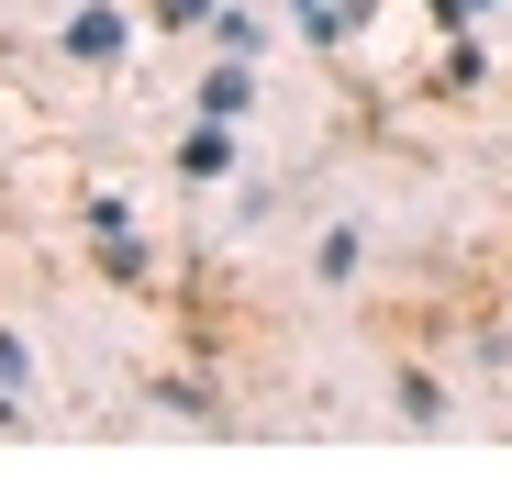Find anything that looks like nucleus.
Segmentation results:
<instances>
[{"label": "nucleus", "instance_id": "1", "mask_svg": "<svg viewBox=\"0 0 512 501\" xmlns=\"http://www.w3.org/2000/svg\"><path fill=\"white\" fill-rule=\"evenodd\" d=\"M67 56H123V12H78L67 23Z\"/></svg>", "mask_w": 512, "mask_h": 501}, {"label": "nucleus", "instance_id": "2", "mask_svg": "<svg viewBox=\"0 0 512 501\" xmlns=\"http://www.w3.org/2000/svg\"><path fill=\"white\" fill-rule=\"evenodd\" d=\"M223 156H234L223 134H190V145H179V179H223Z\"/></svg>", "mask_w": 512, "mask_h": 501}, {"label": "nucleus", "instance_id": "3", "mask_svg": "<svg viewBox=\"0 0 512 501\" xmlns=\"http://www.w3.org/2000/svg\"><path fill=\"white\" fill-rule=\"evenodd\" d=\"M479 12H490V0H435V23H446V34H468Z\"/></svg>", "mask_w": 512, "mask_h": 501}, {"label": "nucleus", "instance_id": "4", "mask_svg": "<svg viewBox=\"0 0 512 501\" xmlns=\"http://www.w3.org/2000/svg\"><path fill=\"white\" fill-rule=\"evenodd\" d=\"M156 23H212V0H156Z\"/></svg>", "mask_w": 512, "mask_h": 501}, {"label": "nucleus", "instance_id": "5", "mask_svg": "<svg viewBox=\"0 0 512 501\" xmlns=\"http://www.w3.org/2000/svg\"><path fill=\"white\" fill-rule=\"evenodd\" d=\"M0 379H12V390H23V346H12V323H0Z\"/></svg>", "mask_w": 512, "mask_h": 501}, {"label": "nucleus", "instance_id": "6", "mask_svg": "<svg viewBox=\"0 0 512 501\" xmlns=\"http://www.w3.org/2000/svg\"><path fill=\"white\" fill-rule=\"evenodd\" d=\"M0 424H12V401H0Z\"/></svg>", "mask_w": 512, "mask_h": 501}]
</instances>
